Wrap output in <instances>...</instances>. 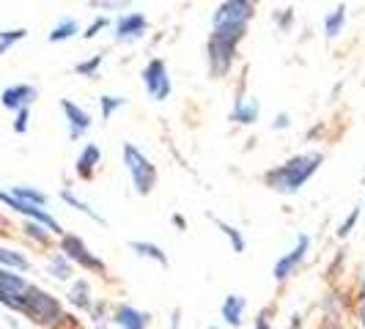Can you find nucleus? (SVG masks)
<instances>
[{
  "instance_id": "1",
  "label": "nucleus",
  "mask_w": 365,
  "mask_h": 329,
  "mask_svg": "<svg viewBox=\"0 0 365 329\" xmlns=\"http://www.w3.org/2000/svg\"><path fill=\"white\" fill-rule=\"evenodd\" d=\"M324 162V157L319 151H308V154H297L283 164H274L264 173V184L277 192V195H297L305 184L311 182L319 173V167Z\"/></svg>"
},
{
  "instance_id": "2",
  "label": "nucleus",
  "mask_w": 365,
  "mask_h": 329,
  "mask_svg": "<svg viewBox=\"0 0 365 329\" xmlns=\"http://www.w3.org/2000/svg\"><path fill=\"white\" fill-rule=\"evenodd\" d=\"M247 36V28L242 25H217L212 28L209 41H206V61H209V77L222 80L234 69L239 44Z\"/></svg>"
},
{
  "instance_id": "3",
  "label": "nucleus",
  "mask_w": 365,
  "mask_h": 329,
  "mask_svg": "<svg viewBox=\"0 0 365 329\" xmlns=\"http://www.w3.org/2000/svg\"><path fill=\"white\" fill-rule=\"evenodd\" d=\"M22 315L31 318L34 324H41V327H53L61 318H66V315H63V305L58 302V296L47 293L44 288H38V286H31V288L25 291Z\"/></svg>"
},
{
  "instance_id": "4",
  "label": "nucleus",
  "mask_w": 365,
  "mask_h": 329,
  "mask_svg": "<svg viewBox=\"0 0 365 329\" xmlns=\"http://www.w3.org/2000/svg\"><path fill=\"white\" fill-rule=\"evenodd\" d=\"M121 157H124V167H127L129 179H132V187L138 195H151L154 187H157V164L148 160L146 154L135 143H124L121 148Z\"/></svg>"
},
{
  "instance_id": "5",
  "label": "nucleus",
  "mask_w": 365,
  "mask_h": 329,
  "mask_svg": "<svg viewBox=\"0 0 365 329\" xmlns=\"http://www.w3.org/2000/svg\"><path fill=\"white\" fill-rule=\"evenodd\" d=\"M58 250H61V256L69 258L72 266H80L83 272H93V274L108 272L105 261L96 256L91 247L86 244V239L77 236V234H63V236L58 239Z\"/></svg>"
},
{
  "instance_id": "6",
  "label": "nucleus",
  "mask_w": 365,
  "mask_h": 329,
  "mask_svg": "<svg viewBox=\"0 0 365 329\" xmlns=\"http://www.w3.org/2000/svg\"><path fill=\"white\" fill-rule=\"evenodd\" d=\"M308 253H311V236H308V234H299V236L294 239L292 250H286L283 256L274 261L272 277L277 280V283H286V280H289V277H292V274L305 263Z\"/></svg>"
},
{
  "instance_id": "7",
  "label": "nucleus",
  "mask_w": 365,
  "mask_h": 329,
  "mask_svg": "<svg viewBox=\"0 0 365 329\" xmlns=\"http://www.w3.org/2000/svg\"><path fill=\"white\" fill-rule=\"evenodd\" d=\"M140 77H143V88L154 102H165L173 93V83H170V74H168L163 58H151Z\"/></svg>"
},
{
  "instance_id": "8",
  "label": "nucleus",
  "mask_w": 365,
  "mask_h": 329,
  "mask_svg": "<svg viewBox=\"0 0 365 329\" xmlns=\"http://www.w3.org/2000/svg\"><path fill=\"white\" fill-rule=\"evenodd\" d=\"M253 17H256V3H250V0H225L212 14V28H217V25H242V28H247Z\"/></svg>"
},
{
  "instance_id": "9",
  "label": "nucleus",
  "mask_w": 365,
  "mask_h": 329,
  "mask_svg": "<svg viewBox=\"0 0 365 329\" xmlns=\"http://www.w3.org/2000/svg\"><path fill=\"white\" fill-rule=\"evenodd\" d=\"M148 31V17L143 11H127V14H118L113 22V38L118 44H132L138 38H143Z\"/></svg>"
},
{
  "instance_id": "10",
  "label": "nucleus",
  "mask_w": 365,
  "mask_h": 329,
  "mask_svg": "<svg viewBox=\"0 0 365 329\" xmlns=\"http://www.w3.org/2000/svg\"><path fill=\"white\" fill-rule=\"evenodd\" d=\"M36 85H31V83H17V85H9V88H3L0 93V105L6 110H25L31 108L34 102H36Z\"/></svg>"
},
{
  "instance_id": "11",
  "label": "nucleus",
  "mask_w": 365,
  "mask_h": 329,
  "mask_svg": "<svg viewBox=\"0 0 365 329\" xmlns=\"http://www.w3.org/2000/svg\"><path fill=\"white\" fill-rule=\"evenodd\" d=\"M61 110H63V115H66L69 137H72V140H80V137L93 127L91 113H88V110H83L77 102H72V99H61Z\"/></svg>"
},
{
  "instance_id": "12",
  "label": "nucleus",
  "mask_w": 365,
  "mask_h": 329,
  "mask_svg": "<svg viewBox=\"0 0 365 329\" xmlns=\"http://www.w3.org/2000/svg\"><path fill=\"white\" fill-rule=\"evenodd\" d=\"M110 321H113V327L118 329H148L151 324V315L143 310H138L135 305H118L113 315H110Z\"/></svg>"
},
{
  "instance_id": "13",
  "label": "nucleus",
  "mask_w": 365,
  "mask_h": 329,
  "mask_svg": "<svg viewBox=\"0 0 365 329\" xmlns=\"http://www.w3.org/2000/svg\"><path fill=\"white\" fill-rule=\"evenodd\" d=\"M245 310H247V299L242 293H228L220 305V318L228 327H242L245 324Z\"/></svg>"
},
{
  "instance_id": "14",
  "label": "nucleus",
  "mask_w": 365,
  "mask_h": 329,
  "mask_svg": "<svg viewBox=\"0 0 365 329\" xmlns=\"http://www.w3.org/2000/svg\"><path fill=\"white\" fill-rule=\"evenodd\" d=\"M228 118L234 124H242V127H253L258 118H261V102H258V96H242L237 105H234Z\"/></svg>"
},
{
  "instance_id": "15",
  "label": "nucleus",
  "mask_w": 365,
  "mask_h": 329,
  "mask_svg": "<svg viewBox=\"0 0 365 329\" xmlns=\"http://www.w3.org/2000/svg\"><path fill=\"white\" fill-rule=\"evenodd\" d=\"M99 162H102V151H99L96 143H88V146L80 151V157H77V162H74V170H77V176H80L83 182H88V179H93Z\"/></svg>"
},
{
  "instance_id": "16",
  "label": "nucleus",
  "mask_w": 365,
  "mask_h": 329,
  "mask_svg": "<svg viewBox=\"0 0 365 329\" xmlns=\"http://www.w3.org/2000/svg\"><path fill=\"white\" fill-rule=\"evenodd\" d=\"M129 250H132L135 256L154 261V263H157V266H163V269H168V266H170L168 253H165L160 244H154V241H146V239H132V241H129Z\"/></svg>"
},
{
  "instance_id": "17",
  "label": "nucleus",
  "mask_w": 365,
  "mask_h": 329,
  "mask_svg": "<svg viewBox=\"0 0 365 329\" xmlns=\"http://www.w3.org/2000/svg\"><path fill=\"white\" fill-rule=\"evenodd\" d=\"M346 3H338L332 11H329L327 17H324V36L327 38H338L344 33V25H346Z\"/></svg>"
},
{
  "instance_id": "18",
  "label": "nucleus",
  "mask_w": 365,
  "mask_h": 329,
  "mask_svg": "<svg viewBox=\"0 0 365 329\" xmlns=\"http://www.w3.org/2000/svg\"><path fill=\"white\" fill-rule=\"evenodd\" d=\"M69 302H72L74 308H80L83 313H91L96 299L91 296V286H88V280H74L72 291H69Z\"/></svg>"
},
{
  "instance_id": "19",
  "label": "nucleus",
  "mask_w": 365,
  "mask_h": 329,
  "mask_svg": "<svg viewBox=\"0 0 365 329\" xmlns=\"http://www.w3.org/2000/svg\"><path fill=\"white\" fill-rule=\"evenodd\" d=\"M61 201L69 203L72 209H77L80 214H86V217L91 219V222H96V225H108V219L102 217V214H99L96 209H91V206H88V203L83 201V198H77V195H74V192L69 189V187H66V189H61Z\"/></svg>"
},
{
  "instance_id": "20",
  "label": "nucleus",
  "mask_w": 365,
  "mask_h": 329,
  "mask_svg": "<svg viewBox=\"0 0 365 329\" xmlns=\"http://www.w3.org/2000/svg\"><path fill=\"white\" fill-rule=\"evenodd\" d=\"M9 192H11L17 201L28 203V206H38V209H44V206L50 203L47 192H41V189H36V187H28V184H17V187H11Z\"/></svg>"
},
{
  "instance_id": "21",
  "label": "nucleus",
  "mask_w": 365,
  "mask_h": 329,
  "mask_svg": "<svg viewBox=\"0 0 365 329\" xmlns=\"http://www.w3.org/2000/svg\"><path fill=\"white\" fill-rule=\"evenodd\" d=\"M215 225L220 228V234L228 239V244H231V250L237 253V256H242L245 250H247V241H245V234L239 231L234 222H225V219L215 217Z\"/></svg>"
},
{
  "instance_id": "22",
  "label": "nucleus",
  "mask_w": 365,
  "mask_h": 329,
  "mask_svg": "<svg viewBox=\"0 0 365 329\" xmlns=\"http://www.w3.org/2000/svg\"><path fill=\"white\" fill-rule=\"evenodd\" d=\"M80 33V22L74 17H63L58 19V25H55L53 31H50V36H47V41L50 44H58V41H69V38H74Z\"/></svg>"
},
{
  "instance_id": "23",
  "label": "nucleus",
  "mask_w": 365,
  "mask_h": 329,
  "mask_svg": "<svg viewBox=\"0 0 365 329\" xmlns=\"http://www.w3.org/2000/svg\"><path fill=\"white\" fill-rule=\"evenodd\" d=\"M47 272L53 274L55 280H72V274H74V266L69 263V258L66 256H61V253H53L50 256V261H47Z\"/></svg>"
},
{
  "instance_id": "24",
  "label": "nucleus",
  "mask_w": 365,
  "mask_h": 329,
  "mask_svg": "<svg viewBox=\"0 0 365 329\" xmlns=\"http://www.w3.org/2000/svg\"><path fill=\"white\" fill-rule=\"evenodd\" d=\"M0 266L3 269H11V272H28L31 269V261L17 253V250H6V247H0Z\"/></svg>"
},
{
  "instance_id": "25",
  "label": "nucleus",
  "mask_w": 365,
  "mask_h": 329,
  "mask_svg": "<svg viewBox=\"0 0 365 329\" xmlns=\"http://www.w3.org/2000/svg\"><path fill=\"white\" fill-rule=\"evenodd\" d=\"M121 108H127V99L124 96H115V93H105L99 96V110H102V121H110Z\"/></svg>"
},
{
  "instance_id": "26",
  "label": "nucleus",
  "mask_w": 365,
  "mask_h": 329,
  "mask_svg": "<svg viewBox=\"0 0 365 329\" xmlns=\"http://www.w3.org/2000/svg\"><path fill=\"white\" fill-rule=\"evenodd\" d=\"M102 63H105V55L102 53H96L91 55V58H86V61H80V63H74V72L80 74V77H96V72L102 69Z\"/></svg>"
},
{
  "instance_id": "27",
  "label": "nucleus",
  "mask_w": 365,
  "mask_h": 329,
  "mask_svg": "<svg viewBox=\"0 0 365 329\" xmlns=\"http://www.w3.org/2000/svg\"><path fill=\"white\" fill-rule=\"evenodd\" d=\"M25 234L34 239V241H38V244H50V239H53V234L44 228V225H38V222H25Z\"/></svg>"
},
{
  "instance_id": "28",
  "label": "nucleus",
  "mask_w": 365,
  "mask_h": 329,
  "mask_svg": "<svg viewBox=\"0 0 365 329\" xmlns=\"http://www.w3.org/2000/svg\"><path fill=\"white\" fill-rule=\"evenodd\" d=\"M357 219H360V209H351V212H349V217L344 219L341 225H338V231H335V236H338V239H346L349 234L354 231V225H357Z\"/></svg>"
},
{
  "instance_id": "29",
  "label": "nucleus",
  "mask_w": 365,
  "mask_h": 329,
  "mask_svg": "<svg viewBox=\"0 0 365 329\" xmlns=\"http://www.w3.org/2000/svg\"><path fill=\"white\" fill-rule=\"evenodd\" d=\"M28 36V31L25 28H14V31H0V44L9 50V47H14L17 41H22V38Z\"/></svg>"
},
{
  "instance_id": "30",
  "label": "nucleus",
  "mask_w": 365,
  "mask_h": 329,
  "mask_svg": "<svg viewBox=\"0 0 365 329\" xmlns=\"http://www.w3.org/2000/svg\"><path fill=\"white\" fill-rule=\"evenodd\" d=\"M108 25H110V19L105 17V14H99V17H93L91 25H88V28L83 31V38H96V36H99V33H102V31H105V28H108Z\"/></svg>"
},
{
  "instance_id": "31",
  "label": "nucleus",
  "mask_w": 365,
  "mask_h": 329,
  "mask_svg": "<svg viewBox=\"0 0 365 329\" xmlns=\"http://www.w3.org/2000/svg\"><path fill=\"white\" fill-rule=\"evenodd\" d=\"M28 121H31V108L17 110V118H14V132H17V135H25V132H28Z\"/></svg>"
},
{
  "instance_id": "32",
  "label": "nucleus",
  "mask_w": 365,
  "mask_h": 329,
  "mask_svg": "<svg viewBox=\"0 0 365 329\" xmlns=\"http://www.w3.org/2000/svg\"><path fill=\"white\" fill-rule=\"evenodd\" d=\"M292 19H294V9H280V11H274V22H277L283 31H289Z\"/></svg>"
},
{
  "instance_id": "33",
  "label": "nucleus",
  "mask_w": 365,
  "mask_h": 329,
  "mask_svg": "<svg viewBox=\"0 0 365 329\" xmlns=\"http://www.w3.org/2000/svg\"><path fill=\"white\" fill-rule=\"evenodd\" d=\"M289 127H292V115H289V113H280V115H274V121H272L274 132H277V129L283 132V129H289Z\"/></svg>"
},
{
  "instance_id": "34",
  "label": "nucleus",
  "mask_w": 365,
  "mask_h": 329,
  "mask_svg": "<svg viewBox=\"0 0 365 329\" xmlns=\"http://www.w3.org/2000/svg\"><path fill=\"white\" fill-rule=\"evenodd\" d=\"M357 321H360V327H365V291H360L357 296Z\"/></svg>"
},
{
  "instance_id": "35",
  "label": "nucleus",
  "mask_w": 365,
  "mask_h": 329,
  "mask_svg": "<svg viewBox=\"0 0 365 329\" xmlns=\"http://www.w3.org/2000/svg\"><path fill=\"white\" fill-rule=\"evenodd\" d=\"M253 329H274V327L269 324L267 313H258V315H256V327H253Z\"/></svg>"
},
{
  "instance_id": "36",
  "label": "nucleus",
  "mask_w": 365,
  "mask_h": 329,
  "mask_svg": "<svg viewBox=\"0 0 365 329\" xmlns=\"http://www.w3.org/2000/svg\"><path fill=\"white\" fill-rule=\"evenodd\" d=\"M93 9H124V3H91Z\"/></svg>"
},
{
  "instance_id": "37",
  "label": "nucleus",
  "mask_w": 365,
  "mask_h": 329,
  "mask_svg": "<svg viewBox=\"0 0 365 329\" xmlns=\"http://www.w3.org/2000/svg\"><path fill=\"white\" fill-rule=\"evenodd\" d=\"M322 329H346V327H344V324H341L338 318H329V321H327V324H324Z\"/></svg>"
},
{
  "instance_id": "38",
  "label": "nucleus",
  "mask_w": 365,
  "mask_h": 329,
  "mask_svg": "<svg viewBox=\"0 0 365 329\" xmlns=\"http://www.w3.org/2000/svg\"><path fill=\"white\" fill-rule=\"evenodd\" d=\"M360 291H365V269H363V277H360Z\"/></svg>"
},
{
  "instance_id": "39",
  "label": "nucleus",
  "mask_w": 365,
  "mask_h": 329,
  "mask_svg": "<svg viewBox=\"0 0 365 329\" xmlns=\"http://www.w3.org/2000/svg\"><path fill=\"white\" fill-rule=\"evenodd\" d=\"M3 53H6V47H3V44H0V55H3Z\"/></svg>"
},
{
  "instance_id": "40",
  "label": "nucleus",
  "mask_w": 365,
  "mask_h": 329,
  "mask_svg": "<svg viewBox=\"0 0 365 329\" xmlns=\"http://www.w3.org/2000/svg\"><path fill=\"white\" fill-rule=\"evenodd\" d=\"M209 329H220V327H209Z\"/></svg>"
},
{
  "instance_id": "41",
  "label": "nucleus",
  "mask_w": 365,
  "mask_h": 329,
  "mask_svg": "<svg viewBox=\"0 0 365 329\" xmlns=\"http://www.w3.org/2000/svg\"><path fill=\"white\" fill-rule=\"evenodd\" d=\"M0 329H3V327H0Z\"/></svg>"
}]
</instances>
